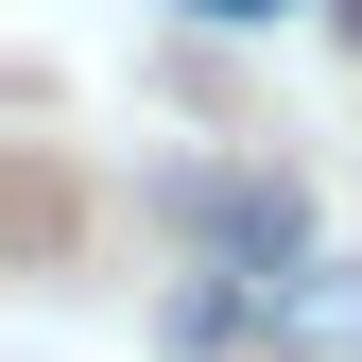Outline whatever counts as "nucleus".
I'll use <instances>...</instances> for the list:
<instances>
[{
  "instance_id": "nucleus-2",
  "label": "nucleus",
  "mask_w": 362,
  "mask_h": 362,
  "mask_svg": "<svg viewBox=\"0 0 362 362\" xmlns=\"http://www.w3.org/2000/svg\"><path fill=\"white\" fill-rule=\"evenodd\" d=\"M190 18H276V0H190Z\"/></svg>"
},
{
  "instance_id": "nucleus-1",
  "label": "nucleus",
  "mask_w": 362,
  "mask_h": 362,
  "mask_svg": "<svg viewBox=\"0 0 362 362\" xmlns=\"http://www.w3.org/2000/svg\"><path fill=\"white\" fill-rule=\"evenodd\" d=\"M156 207L190 224V242L224 259V276H276V259L310 242V190H293V173H173Z\"/></svg>"
}]
</instances>
